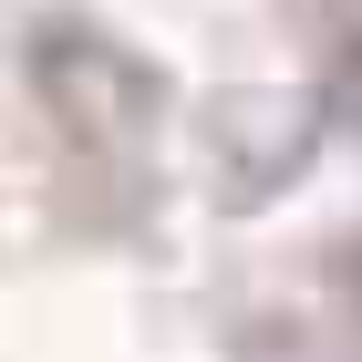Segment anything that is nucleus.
I'll return each instance as SVG.
<instances>
[{
  "label": "nucleus",
  "instance_id": "f257e3e1",
  "mask_svg": "<svg viewBox=\"0 0 362 362\" xmlns=\"http://www.w3.org/2000/svg\"><path fill=\"white\" fill-rule=\"evenodd\" d=\"M0 362H362V0H0Z\"/></svg>",
  "mask_w": 362,
  "mask_h": 362
}]
</instances>
